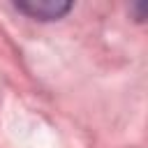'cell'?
<instances>
[{"label":"cell","instance_id":"1","mask_svg":"<svg viewBox=\"0 0 148 148\" xmlns=\"http://www.w3.org/2000/svg\"><path fill=\"white\" fill-rule=\"evenodd\" d=\"M14 7L18 12L28 14L30 18L56 21V18H62L72 9V2H65V0H18V2H14Z\"/></svg>","mask_w":148,"mask_h":148}]
</instances>
